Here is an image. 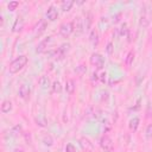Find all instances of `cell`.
Masks as SVG:
<instances>
[{"instance_id": "6da1fadb", "label": "cell", "mask_w": 152, "mask_h": 152, "mask_svg": "<svg viewBox=\"0 0 152 152\" xmlns=\"http://www.w3.org/2000/svg\"><path fill=\"white\" fill-rule=\"evenodd\" d=\"M27 62H28L27 57H26L25 55H20V56H18L17 58H14V59L10 63L8 71H10L11 74H17V72H19L20 70H23V69L26 66Z\"/></svg>"}, {"instance_id": "7a4b0ae2", "label": "cell", "mask_w": 152, "mask_h": 152, "mask_svg": "<svg viewBox=\"0 0 152 152\" xmlns=\"http://www.w3.org/2000/svg\"><path fill=\"white\" fill-rule=\"evenodd\" d=\"M89 61H90V64H91L93 66H95L96 69H102L103 65H104V58H103L102 55L99 53V52L91 53Z\"/></svg>"}, {"instance_id": "3957f363", "label": "cell", "mask_w": 152, "mask_h": 152, "mask_svg": "<svg viewBox=\"0 0 152 152\" xmlns=\"http://www.w3.org/2000/svg\"><path fill=\"white\" fill-rule=\"evenodd\" d=\"M72 26H74V33L75 36H81L84 31V23H83V19L81 17H75L74 21H72Z\"/></svg>"}, {"instance_id": "277c9868", "label": "cell", "mask_w": 152, "mask_h": 152, "mask_svg": "<svg viewBox=\"0 0 152 152\" xmlns=\"http://www.w3.org/2000/svg\"><path fill=\"white\" fill-rule=\"evenodd\" d=\"M100 146L104 152H112L114 148L113 145V140L108 137V135H102L100 139Z\"/></svg>"}, {"instance_id": "5b68a950", "label": "cell", "mask_w": 152, "mask_h": 152, "mask_svg": "<svg viewBox=\"0 0 152 152\" xmlns=\"http://www.w3.org/2000/svg\"><path fill=\"white\" fill-rule=\"evenodd\" d=\"M74 32V26L71 21H65L59 26V34L64 38H68Z\"/></svg>"}, {"instance_id": "8992f818", "label": "cell", "mask_w": 152, "mask_h": 152, "mask_svg": "<svg viewBox=\"0 0 152 152\" xmlns=\"http://www.w3.org/2000/svg\"><path fill=\"white\" fill-rule=\"evenodd\" d=\"M80 146L84 152H94V144L91 142L90 139H88L87 137H81L78 139Z\"/></svg>"}, {"instance_id": "52a82bcc", "label": "cell", "mask_w": 152, "mask_h": 152, "mask_svg": "<svg viewBox=\"0 0 152 152\" xmlns=\"http://www.w3.org/2000/svg\"><path fill=\"white\" fill-rule=\"evenodd\" d=\"M30 94H31V89H30V86L27 83H23L19 89H18V95L21 100L24 101H27L28 97H30Z\"/></svg>"}, {"instance_id": "ba28073f", "label": "cell", "mask_w": 152, "mask_h": 152, "mask_svg": "<svg viewBox=\"0 0 152 152\" xmlns=\"http://www.w3.org/2000/svg\"><path fill=\"white\" fill-rule=\"evenodd\" d=\"M51 42H52V37H51V36H49V37L44 38L43 40H40V42L38 43V45H37V48H36V52H37V53H43V52H45Z\"/></svg>"}, {"instance_id": "9c48e42d", "label": "cell", "mask_w": 152, "mask_h": 152, "mask_svg": "<svg viewBox=\"0 0 152 152\" xmlns=\"http://www.w3.org/2000/svg\"><path fill=\"white\" fill-rule=\"evenodd\" d=\"M45 18L49 21H55L58 18V10L55 6H50L45 12Z\"/></svg>"}, {"instance_id": "30bf717a", "label": "cell", "mask_w": 152, "mask_h": 152, "mask_svg": "<svg viewBox=\"0 0 152 152\" xmlns=\"http://www.w3.org/2000/svg\"><path fill=\"white\" fill-rule=\"evenodd\" d=\"M70 46H71V45H70L69 43L62 44L59 48L56 49V56H55V57H56V58H57V57H58V58H63V57L66 55V52L70 50Z\"/></svg>"}, {"instance_id": "8fae6325", "label": "cell", "mask_w": 152, "mask_h": 152, "mask_svg": "<svg viewBox=\"0 0 152 152\" xmlns=\"http://www.w3.org/2000/svg\"><path fill=\"white\" fill-rule=\"evenodd\" d=\"M89 42L91 43V45L94 48H96L100 43V37H99V32L96 28H91L89 32Z\"/></svg>"}, {"instance_id": "7c38bea8", "label": "cell", "mask_w": 152, "mask_h": 152, "mask_svg": "<svg viewBox=\"0 0 152 152\" xmlns=\"http://www.w3.org/2000/svg\"><path fill=\"white\" fill-rule=\"evenodd\" d=\"M46 26H48L46 20H45V19H40V20L36 24V26H34V32H36V34H38V36L42 34V33L45 31Z\"/></svg>"}, {"instance_id": "4fadbf2b", "label": "cell", "mask_w": 152, "mask_h": 152, "mask_svg": "<svg viewBox=\"0 0 152 152\" xmlns=\"http://www.w3.org/2000/svg\"><path fill=\"white\" fill-rule=\"evenodd\" d=\"M38 84H39V87H40L42 89H49V88L52 86L51 82H50V78H49L46 75H42V76L39 77Z\"/></svg>"}, {"instance_id": "5bb4252c", "label": "cell", "mask_w": 152, "mask_h": 152, "mask_svg": "<svg viewBox=\"0 0 152 152\" xmlns=\"http://www.w3.org/2000/svg\"><path fill=\"white\" fill-rule=\"evenodd\" d=\"M23 26H24V19H23L21 17H17V19H15V21H14V24H13L12 31H13V32H19V31H21Z\"/></svg>"}, {"instance_id": "9a60e30c", "label": "cell", "mask_w": 152, "mask_h": 152, "mask_svg": "<svg viewBox=\"0 0 152 152\" xmlns=\"http://www.w3.org/2000/svg\"><path fill=\"white\" fill-rule=\"evenodd\" d=\"M65 90L69 95H72L75 91V81L72 78H68L65 82Z\"/></svg>"}, {"instance_id": "2e32d148", "label": "cell", "mask_w": 152, "mask_h": 152, "mask_svg": "<svg viewBox=\"0 0 152 152\" xmlns=\"http://www.w3.org/2000/svg\"><path fill=\"white\" fill-rule=\"evenodd\" d=\"M12 107L13 106H12V102L10 100H4L2 103H1V106H0V109H1L2 113L7 114V113H10L12 110Z\"/></svg>"}, {"instance_id": "e0dca14e", "label": "cell", "mask_w": 152, "mask_h": 152, "mask_svg": "<svg viewBox=\"0 0 152 152\" xmlns=\"http://www.w3.org/2000/svg\"><path fill=\"white\" fill-rule=\"evenodd\" d=\"M134 57H135V52H134L133 50H131V51L126 55V57H125V64H126L127 66H131V65L133 64V62H134Z\"/></svg>"}, {"instance_id": "ac0fdd59", "label": "cell", "mask_w": 152, "mask_h": 152, "mask_svg": "<svg viewBox=\"0 0 152 152\" xmlns=\"http://www.w3.org/2000/svg\"><path fill=\"white\" fill-rule=\"evenodd\" d=\"M139 122H140V120H139V118H137V116H134L133 119H131V120H129V124H128L129 129H131L132 132H135V131L138 129V127H139Z\"/></svg>"}, {"instance_id": "d6986e66", "label": "cell", "mask_w": 152, "mask_h": 152, "mask_svg": "<svg viewBox=\"0 0 152 152\" xmlns=\"http://www.w3.org/2000/svg\"><path fill=\"white\" fill-rule=\"evenodd\" d=\"M72 6H74V1H72V0H65V1H63V2L61 4V10H62L63 12H68V11L71 10Z\"/></svg>"}, {"instance_id": "ffe728a7", "label": "cell", "mask_w": 152, "mask_h": 152, "mask_svg": "<svg viewBox=\"0 0 152 152\" xmlns=\"http://www.w3.org/2000/svg\"><path fill=\"white\" fill-rule=\"evenodd\" d=\"M42 141L44 142V145H46V146H52L53 145V138L50 135V134H45L43 138H42Z\"/></svg>"}, {"instance_id": "44dd1931", "label": "cell", "mask_w": 152, "mask_h": 152, "mask_svg": "<svg viewBox=\"0 0 152 152\" xmlns=\"http://www.w3.org/2000/svg\"><path fill=\"white\" fill-rule=\"evenodd\" d=\"M148 23H150V19H148V17H146V15H141V17H140L139 24H140V26H141L142 28L147 27V26H148Z\"/></svg>"}, {"instance_id": "7402d4cb", "label": "cell", "mask_w": 152, "mask_h": 152, "mask_svg": "<svg viewBox=\"0 0 152 152\" xmlns=\"http://www.w3.org/2000/svg\"><path fill=\"white\" fill-rule=\"evenodd\" d=\"M52 90L55 91V93H61L62 91V84H61V82L59 81H53V83H52Z\"/></svg>"}, {"instance_id": "603a6c76", "label": "cell", "mask_w": 152, "mask_h": 152, "mask_svg": "<svg viewBox=\"0 0 152 152\" xmlns=\"http://www.w3.org/2000/svg\"><path fill=\"white\" fill-rule=\"evenodd\" d=\"M36 122H37V125L40 126V127H46V126H48V121H46V119H45L44 116H38V118H36Z\"/></svg>"}, {"instance_id": "cb8c5ba5", "label": "cell", "mask_w": 152, "mask_h": 152, "mask_svg": "<svg viewBox=\"0 0 152 152\" xmlns=\"http://www.w3.org/2000/svg\"><path fill=\"white\" fill-rule=\"evenodd\" d=\"M106 52L108 55H113V52H114V45H113L112 42H108L107 43V45H106Z\"/></svg>"}, {"instance_id": "d4e9b609", "label": "cell", "mask_w": 152, "mask_h": 152, "mask_svg": "<svg viewBox=\"0 0 152 152\" xmlns=\"http://www.w3.org/2000/svg\"><path fill=\"white\" fill-rule=\"evenodd\" d=\"M145 135H146V138H147V139H152V124H150V125L146 127Z\"/></svg>"}, {"instance_id": "484cf974", "label": "cell", "mask_w": 152, "mask_h": 152, "mask_svg": "<svg viewBox=\"0 0 152 152\" xmlns=\"http://www.w3.org/2000/svg\"><path fill=\"white\" fill-rule=\"evenodd\" d=\"M118 31H119V33H120V36H126L127 34V32H128V28H127V25L126 24H124L120 28H118Z\"/></svg>"}, {"instance_id": "4316f807", "label": "cell", "mask_w": 152, "mask_h": 152, "mask_svg": "<svg viewBox=\"0 0 152 152\" xmlns=\"http://www.w3.org/2000/svg\"><path fill=\"white\" fill-rule=\"evenodd\" d=\"M20 132H21V126H20V125H17V126H14V127L11 129V133H12L13 135H18V134H20Z\"/></svg>"}, {"instance_id": "83f0119b", "label": "cell", "mask_w": 152, "mask_h": 152, "mask_svg": "<svg viewBox=\"0 0 152 152\" xmlns=\"http://www.w3.org/2000/svg\"><path fill=\"white\" fill-rule=\"evenodd\" d=\"M18 6H19V2H18V1H11V2H8V5H7V7H8L10 11H14Z\"/></svg>"}, {"instance_id": "f1b7e54d", "label": "cell", "mask_w": 152, "mask_h": 152, "mask_svg": "<svg viewBox=\"0 0 152 152\" xmlns=\"http://www.w3.org/2000/svg\"><path fill=\"white\" fill-rule=\"evenodd\" d=\"M91 14H88L87 17H86V28L87 30H89V27H90V25H91Z\"/></svg>"}, {"instance_id": "f546056e", "label": "cell", "mask_w": 152, "mask_h": 152, "mask_svg": "<svg viewBox=\"0 0 152 152\" xmlns=\"http://www.w3.org/2000/svg\"><path fill=\"white\" fill-rule=\"evenodd\" d=\"M65 152H76V148H75V146L71 142H69L65 146Z\"/></svg>"}, {"instance_id": "4dcf8cb0", "label": "cell", "mask_w": 152, "mask_h": 152, "mask_svg": "<svg viewBox=\"0 0 152 152\" xmlns=\"http://www.w3.org/2000/svg\"><path fill=\"white\" fill-rule=\"evenodd\" d=\"M76 71H77V74H80V75H82L83 72H86V71H87V68H86L84 65H80V66H77V69H76Z\"/></svg>"}, {"instance_id": "1f68e13d", "label": "cell", "mask_w": 152, "mask_h": 152, "mask_svg": "<svg viewBox=\"0 0 152 152\" xmlns=\"http://www.w3.org/2000/svg\"><path fill=\"white\" fill-rule=\"evenodd\" d=\"M104 80H106V72H102L101 74V81L104 82Z\"/></svg>"}, {"instance_id": "d6a6232c", "label": "cell", "mask_w": 152, "mask_h": 152, "mask_svg": "<svg viewBox=\"0 0 152 152\" xmlns=\"http://www.w3.org/2000/svg\"><path fill=\"white\" fill-rule=\"evenodd\" d=\"M13 152H24V150H23V148L17 147V148H14V150H13Z\"/></svg>"}]
</instances>
